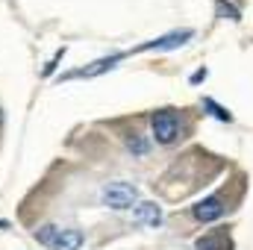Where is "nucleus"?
Masks as SVG:
<instances>
[{
    "label": "nucleus",
    "instance_id": "0eeeda50",
    "mask_svg": "<svg viewBox=\"0 0 253 250\" xmlns=\"http://www.w3.org/2000/svg\"><path fill=\"white\" fill-rule=\"evenodd\" d=\"M132 221H135V224H147V227H159V224H162V206H156V203H150V200L135 203Z\"/></svg>",
    "mask_w": 253,
    "mask_h": 250
},
{
    "label": "nucleus",
    "instance_id": "6e6552de",
    "mask_svg": "<svg viewBox=\"0 0 253 250\" xmlns=\"http://www.w3.org/2000/svg\"><path fill=\"white\" fill-rule=\"evenodd\" d=\"M230 248L233 245H230L227 233H206L194 242V250H230Z\"/></svg>",
    "mask_w": 253,
    "mask_h": 250
},
{
    "label": "nucleus",
    "instance_id": "20e7f679",
    "mask_svg": "<svg viewBox=\"0 0 253 250\" xmlns=\"http://www.w3.org/2000/svg\"><path fill=\"white\" fill-rule=\"evenodd\" d=\"M191 36V30H177V33H168V36H159V39H153V42H144V44H138V47H132V50H126V56H132V53H147V50H174V47H180V44H186Z\"/></svg>",
    "mask_w": 253,
    "mask_h": 250
},
{
    "label": "nucleus",
    "instance_id": "1a4fd4ad",
    "mask_svg": "<svg viewBox=\"0 0 253 250\" xmlns=\"http://www.w3.org/2000/svg\"><path fill=\"white\" fill-rule=\"evenodd\" d=\"M203 106L212 112V118H218V121H224V124H230V121H233L230 109H224V106H221V103H215L212 97H203Z\"/></svg>",
    "mask_w": 253,
    "mask_h": 250
},
{
    "label": "nucleus",
    "instance_id": "f03ea898",
    "mask_svg": "<svg viewBox=\"0 0 253 250\" xmlns=\"http://www.w3.org/2000/svg\"><path fill=\"white\" fill-rule=\"evenodd\" d=\"M150 129H153V138L159 144H174L180 135V118L171 109H156L150 115Z\"/></svg>",
    "mask_w": 253,
    "mask_h": 250
},
{
    "label": "nucleus",
    "instance_id": "9d476101",
    "mask_svg": "<svg viewBox=\"0 0 253 250\" xmlns=\"http://www.w3.org/2000/svg\"><path fill=\"white\" fill-rule=\"evenodd\" d=\"M126 147L132 150V156H144V153H147V141H144L138 132H129V135H126Z\"/></svg>",
    "mask_w": 253,
    "mask_h": 250
},
{
    "label": "nucleus",
    "instance_id": "39448f33",
    "mask_svg": "<svg viewBox=\"0 0 253 250\" xmlns=\"http://www.w3.org/2000/svg\"><path fill=\"white\" fill-rule=\"evenodd\" d=\"M191 215H194L200 224H212V221H218V218L224 215V200H221L218 194L203 197V200H197V203L191 206Z\"/></svg>",
    "mask_w": 253,
    "mask_h": 250
},
{
    "label": "nucleus",
    "instance_id": "7ed1b4c3",
    "mask_svg": "<svg viewBox=\"0 0 253 250\" xmlns=\"http://www.w3.org/2000/svg\"><path fill=\"white\" fill-rule=\"evenodd\" d=\"M103 203L109 209H132L138 203V188L129 183H109L103 188Z\"/></svg>",
    "mask_w": 253,
    "mask_h": 250
},
{
    "label": "nucleus",
    "instance_id": "423d86ee",
    "mask_svg": "<svg viewBox=\"0 0 253 250\" xmlns=\"http://www.w3.org/2000/svg\"><path fill=\"white\" fill-rule=\"evenodd\" d=\"M121 59H126V53H112V56H103V59H97V62L85 65V68H80V71H71V74H65L62 80H77V77H100L103 71H112L115 65L121 62Z\"/></svg>",
    "mask_w": 253,
    "mask_h": 250
},
{
    "label": "nucleus",
    "instance_id": "f257e3e1",
    "mask_svg": "<svg viewBox=\"0 0 253 250\" xmlns=\"http://www.w3.org/2000/svg\"><path fill=\"white\" fill-rule=\"evenodd\" d=\"M36 242L50 250H80L83 248V233L74 227H56V224H44L36 230Z\"/></svg>",
    "mask_w": 253,
    "mask_h": 250
},
{
    "label": "nucleus",
    "instance_id": "f8f14e48",
    "mask_svg": "<svg viewBox=\"0 0 253 250\" xmlns=\"http://www.w3.org/2000/svg\"><path fill=\"white\" fill-rule=\"evenodd\" d=\"M203 80H206V68H200V71L191 74V85H197V83H203Z\"/></svg>",
    "mask_w": 253,
    "mask_h": 250
},
{
    "label": "nucleus",
    "instance_id": "9b49d317",
    "mask_svg": "<svg viewBox=\"0 0 253 250\" xmlns=\"http://www.w3.org/2000/svg\"><path fill=\"white\" fill-rule=\"evenodd\" d=\"M215 6H218V12H221V15H230L233 21H239V18H242V12H239V9H236L233 3H227V0H218Z\"/></svg>",
    "mask_w": 253,
    "mask_h": 250
}]
</instances>
